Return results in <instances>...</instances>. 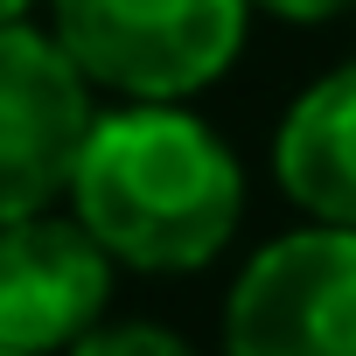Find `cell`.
<instances>
[{"mask_svg":"<svg viewBox=\"0 0 356 356\" xmlns=\"http://www.w3.org/2000/svg\"><path fill=\"white\" fill-rule=\"evenodd\" d=\"M112 259L70 210L0 224V349L63 356L112 307Z\"/></svg>","mask_w":356,"mask_h":356,"instance_id":"5","label":"cell"},{"mask_svg":"<svg viewBox=\"0 0 356 356\" xmlns=\"http://www.w3.org/2000/svg\"><path fill=\"white\" fill-rule=\"evenodd\" d=\"M42 29L112 105H189L245 56L252 0H42Z\"/></svg>","mask_w":356,"mask_h":356,"instance_id":"2","label":"cell"},{"mask_svg":"<svg viewBox=\"0 0 356 356\" xmlns=\"http://www.w3.org/2000/svg\"><path fill=\"white\" fill-rule=\"evenodd\" d=\"M42 0H0V22H35Z\"/></svg>","mask_w":356,"mask_h":356,"instance_id":"9","label":"cell"},{"mask_svg":"<svg viewBox=\"0 0 356 356\" xmlns=\"http://www.w3.org/2000/svg\"><path fill=\"white\" fill-rule=\"evenodd\" d=\"M63 210L112 266L182 280L231 252L245 224V161L189 105H105L77 147Z\"/></svg>","mask_w":356,"mask_h":356,"instance_id":"1","label":"cell"},{"mask_svg":"<svg viewBox=\"0 0 356 356\" xmlns=\"http://www.w3.org/2000/svg\"><path fill=\"white\" fill-rule=\"evenodd\" d=\"M98 91L42 22H0V224L63 210Z\"/></svg>","mask_w":356,"mask_h":356,"instance_id":"4","label":"cell"},{"mask_svg":"<svg viewBox=\"0 0 356 356\" xmlns=\"http://www.w3.org/2000/svg\"><path fill=\"white\" fill-rule=\"evenodd\" d=\"M0 356H35V349H0Z\"/></svg>","mask_w":356,"mask_h":356,"instance_id":"10","label":"cell"},{"mask_svg":"<svg viewBox=\"0 0 356 356\" xmlns=\"http://www.w3.org/2000/svg\"><path fill=\"white\" fill-rule=\"evenodd\" d=\"M356 0H252V15H273L286 29H321V22H342Z\"/></svg>","mask_w":356,"mask_h":356,"instance_id":"8","label":"cell"},{"mask_svg":"<svg viewBox=\"0 0 356 356\" xmlns=\"http://www.w3.org/2000/svg\"><path fill=\"white\" fill-rule=\"evenodd\" d=\"M63 356H203L182 328H168V321H91Z\"/></svg>","mask_w":356,"mask_h":356,"instance_id":"7","label":"cell"},{"mask_svg":"<svg viewBox=\"0 0 356 356\" xmlns=\"http://www.w3.org/2000/svg\"><path fill=\"white\" fill-rule=\"evenodd\" d=\"M273 182L314 224L356 231V56L321 70L273 126Z\"/></svg>","mask_w":356,"mask_h":356,"instance_id":"6","label":"cell"},{"mask_svg":"<svg viewBox=\"0 0 356 356\" xmlns=\"http://www.w3.org/2000/svg\"><path fill=\"white\" fill-rule=\"evenodd\" d=\"M224 356H356V231L293 224L266 238L224 293Z\"/></svg>","mask_w":356,"mask_h":356,"instance_id":"3","label":"cell"}]
</instances>
